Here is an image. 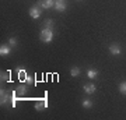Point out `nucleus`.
Listing matches in <instances>:
<instances>
[{"mask_svg": "<svg viewBox=\"0 0 126 120\" xmlns=\"http://www.w3.org/2000/svg\"><path fill=\"white\" fill-rule=\"evenodd\" d=\"M55 9L58 11H64L66 10V1L64 0H56L55 1Z\"/></svg>", "mask_w": 126, "mask_h": 120, "instance_id": "nucleus-3", "label": "nucleus"}, {"mask_svg": "<svg viewBox=\"0 0 126 120\" xmlns=\"http://www.w3.org/2000/svg\"><path fill=\"white\" fill-rule=\"evenodd\" d=\"M87 76H88V78L94 80V78H97V76H98V71L94 70V68H90V70H87Z\"/></svg>", "mask_w": 126, "mask_h": 120, "instance_id": "nucleus-8", "label": "nucleus"}, {"mask_svg": "<svg viewBox=\"0 0 126 120\" xmlns=\"http://www.w3.org/2000/svg\"><path fill=\"white\" fill-rule=\"evenodd\" d=\"M9 42H10V45H11V46H16V45H17V40L14 39V38H10Z\"/></svg>", "mask_w": 126, "mask_h": 120, "instance_id": "nucleus-16", "label": "nucleus"}, {"mask_svg": "<svg viewBox=\"0 0 126 120\" xmlns=\"http://www.w3.org/2000/svg\"><path fill=\"white\" fill-rule=\"evenodd\" d=\"M9 53H10V46L1 45V48H0V54H1V56H7Z\"/></svg>", "mask_w": 126, "mask_h": 120, "instance_id": "nucleus-9", "label": "nucleus"}, {"mask_svg": "<svg viewBox=\"0 0 126 120\" xmlns=\"http://www.w3.org/2000/svg\"><path fill=\"white\" fill-rule=\"evenodd\" d=\"M30 15H31L32 18H39V15H41V10L38 9V7H31L30 9Z\"/></svg>", "mask_w": 126, "mask_h": 120, "instance_id": "nucleus-4", "label": "nucleus"}, {"mask_svg": "<svg viewBox=\"0 0 126 120\" xmlns=\"http://www.w3.org/2000/svg\"><path fill=\"white\" fill-rule=\"evenodd\" d=\"M109 52H111L112 54H119L121 53V46L116 45V43H112L111 46H109Z\"/></svg>", "mask_w": 126, "mask_h": 120, "instance_id": "nucleus-6", "label": "nucleus"}, {"mask_svg": "<svg viewBox=\"0 0 126 120\" xmlns=\"http://www.w3.org/2000/svg\"><path fill=\"white\" fill-rule=\"evenodd\" d=\"M83 106L86 107V109H88V107L93 106V102H91L90 99H84V101H83Z\"/></svg>", "mask_w": 126, "mask_h": 120, "instance_id": "nucleus-14", "label": "nucleus"}, {"mask_svg": "<svg viewBox=\"0 0 126 120\" xmlns=\"http://www.w3.org/2000/svg\"><path fill=\"white\" fill-rule=\"evenodd\" d=\"M39 38H41L42 42L49 43V42H52V39H53V31H52V29H46V28H44L42 32H41Z\"/></svg>", "mask_w": 126, "mask_h": 120, "instance_id": "nucleus-1", "label": "nucleus"}, {"mask_svg": "<svg viewBox=\"0 0 126 120\" xmlns=\"http://www.w3.org/2000/svg\"><path fill=\"white\" fill-rule=\"evenodd\" d=\"M44 28H46V29H52V28H53V21H52V20H46V21L44 22Z\"/></svg>", "mask_w": 126, "mask_h": 120, "instance_id": "nucleus-12", "label": "nucleus"}, {"mask_svg": "<svg viewBox=\"0 0 126 120\" xmlns=\"http://www.w3.org/2000/svg\"><path fill=\"white\" fill-rule=\"evenodd\" d=\"M119 91H121V93H123V95H126V81H123V82H121V85H119Z\"/></svg>", "mask_w": 126, "mask_h": 120, "instance_id": "nucleus-13", "label": "nucleus"}, {"mask_svg": "<svg viewBox=\"0 0 126 120\" xmlns=\"http://www.w3.org/2000/svg\"><path fill=\"white\" fill-rule=\"evenodd\" d=\"M84 92L88 93V95H91V93L95 92V87L93 84H86L84 85Z\"/></svg>", "mask_w": 126, "mask_h": 120, "instance_id": "nucleus-7", "label": "nucleus"}, {"mask_svg": "<svg viewBox=\"0 0 126 120\" xmlns=\"http://www.w3.org/2000/svg\"><path fill=\"white\" fill-rule=\"evenodd\" d=\"M13 98H10L9 93L4 92V91H1V105H4V103H7L9 101H11Z\"/></svg>", "mask_w": 126, "mask_h": 120, "instance_id": "nucleus-10", "label": "nucleus"}, {"mask_svg": "<svg viewBox=\"0 0 126 120\" xmlns=\"http://www.w3.org/2000/svg\"><path fill=\"white\" fill-rule=\"evenodd\" d=\"M55 1L56 0H39V6L42 9H50L55 7Z\"/></svg>", "mask_w": 126, "mask_h": 120, "instance_id": "nucleus-2", "label": "nucleus"}, {"mask_svg": "<svg viewBox=\"0 0 126 120\" xmlns=\"http://www.w3.org/2000/svg\"><path fill=\"white\" fill-rule=\"evenodd\" d=\"M45 107H48V101H38V102L35 103L36 110H44Z\"/></svg>", "mask_w": 126, "mask_h": 120, "instance_id": "nucleus-5", "label": "nucleus"}, {"mask_svg": "<svg viewBox=\"0 0 126 120\" xmlns=\"http://www.w3.org/2000/svg\"><path fill=\"white\" fill-rule=\"evenodd\" d=\"M24 82H25V84H27V85H31L32 82H34V80H32V77L27 76V77H25V78H24Z\"/></svg>", "mask_w": 126, "mask_h": 120, "instance_id": "nucleus-15", "label": "nucleus"}, {"mask_svg": "<svg viewBox=\"0 0 126 120\" xmlns=\"http://www.w3.org/2000/svg\"><path fill=\"white\" fill-rule=\"evenodd\" d=\"M70 76L72 77H79L80 76V68H79V67H73L72 70H70Z\"/></svg>", "mask_w": 126, "mask_h": 120, "instance_id": "nucleus-11", "label": "nucleus"}]
</instances>
